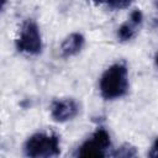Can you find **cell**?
Wrapping results in <instances>:
<instances>
[{"label": "cell", "mask_w": 158, "mask_h": 158, "mask_svg": "<svg viewBox=\"0 0 158 158\" xmlns=\"http://www.w3.org/2000/svg\"><path fill=\"white\" fill-rule=\"evenodd\" d=\"M128 86V69L125 63H114L100 77L99 90L105 100H116L125 96Z\"/></svg>", "instance_id": "obj_1"}, {"label": "cell", "mask_w": 158, "mask_h": 158, "mask_svg": "<svg viewBox=\"0 0 158 158\" xmlns=\"http://www.w3.org/2000/svg\"><path fill=\"white\" fill-rule=\"evenodd\" d=\"M23 153L31 158H49L60 154L59 136L51 132H37L30 136L23 144Z\"/></svg>", "instance_id": "obj_2"}, {"label": "cell", "mask_w": 158, "mask_h": 158, "mask_svg": "<svg viewBox=\"0 0 158 158\" xmlns=\"http://www.w3.org/2000/svg\"><path fill=\"white\" fill-rule=\"evenodd\" d=\"M16 49L20 53H25L28 56H38L42 52L43 42L40 27L37 22L32 19H27L19 32V36L15 41Z\"/></svg>", "instance_id": "obj_3"}, {"label": "cell", "mask_w": 158, "mask_h": 158, "mask_svg": "<svg viewBox=\"0 0 158 158\" xmlns=\"http://www.w3.org/2000/svg\"><path fill=\"white\" fill-rule=\"evenodd\" d=\"M111 146V139L109 132L104 127H99L94 131V133L84 141L78 151V157H105L107 149Z\"/></svg>", "instance_id": "obj_4"}, {"label": "cell", "mask_w": 158, "mask_h": 158, "mask_svg": "<svg viewBox=\"0 0 158 158\" xmlns=\"http://www.w3.org/2000/svg\"><path fill=\"white\" fill-rule=\"evenodd\" d=\"M79 114V104L70 98L57 99L51 104V117L56 122H67Z\"/></svg>", "instance_id": "obj_5"}, {"label": "cell", "mask_w": 158, "mask_h": 158, "mask_svg": "<svg viewBox=\"0 0 158 158\" xmlns=\"http://www.w3.org/2000/svg\"><path fill=\"white\" fill-rule=\"evenodd\" d=\"M143 22V14L139 9H135L130 14V19L117 28V38L121 42H128L133 40L139 31Z\"/></svg>", "instance_id": "obj_6"}, {"label": "cell", "mask_w": 158, "mask_h": 158, "mask_svg": "<svg viewBox=\"0 0 158 158\" xmlns=\"http://www.w3.org/2000/svg\"><path fill=\"white\" fill-rule=\"evenodd\" d=\"M84 44H85L84 36L79 32H73L63 40V42L60 44V53L65 58L77 56L83 49Z\"/></svg>", "instance_id": "obj_7"}, {"label": "cell", "mask_w": 158, "mask_h": 158, "mask_svg": "<svg viewBox=\"0 0 158 158\" xmlns=\"http://www.w3.org/2000/svg\"><path fill=\"white\" fill-rule=\"evenodd\" d=\"M95 5L104 6L109 10H122L131 5L133 0H90Z\"/></svg>", "instance_id": "obj_8"}, {"label": "cell", "mask_w": 158, "mask_h": 158, "mask_svg": "<svg viewBox=\"0 0 158 158\" xmlns=\"http://www.w3.org/2000/svg\"><path fill=\"white\" fill-rule=\"evenodd\" d=\"M136 154H137L136 148H135V147H132V146H130V144H123L122 147L117 148V149L112 153V156H114V157H123V158L135 157Z\"/></svg>", "instance_id": "obj_9"}, {"label": "cell", "mask_w": 158, "mask_h": 158, "mask_svg": "<svg viewBox=\"0 0 158 158\" xmlns=\"http://www.w3.org/2000/svg\"><path fill=\"white\" fill-rule=\"evenodd\" d=\"M148 156L152 157V158H158V137L154 139L149 152H148Z\"/></svg>", "instance_id": "obj_10"}, {"label": "cell", "mask_w": 158, "mask_h": 158, "mask_svg": "<svg viewBox=\"0 0 158 158\" xmlns=\"http://www.w3.org/2000/svg\"><path fill=\"white\" fill-rule=\"evenodd\" d=\"M6 2H7V0H1V10H2V11H4L5 6H6Z\"/></svg>", "instance_id": "obj_11"}, {"label": "cell", "mask_w": 158, "mask_h": 158, "mask_svg": "<svg viewBox=\"0 0 158 158\" xmlns=\"http://www.w3.org/2000/svg\"><path fill=\"white\" fill-rule=\"evenodd\" d=\"M154 5H156V9H157V11H158V0H156ZM157 25H158V19H157Z\"/></svg>", "instance_id": "obj_12"}, {"label": "cell", "mask_w": 158, "mask_h": 158, "mask_svg": "<svg viewBox=\"0 0 158 158\" xmlns=\"http://www.w3.org/2000/svg\"><path fill=\"white\" fill-rule=\"evenodd\" d=\"M156 64H157V67H158V53H157V56H156Z\"/></svg>", "instance_id": "obj_13"}]
</instances>
